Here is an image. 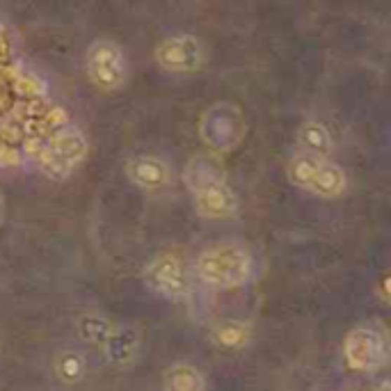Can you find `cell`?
<instances>
[{"label":"cell","instance_id":"cell-15","mask_svg":"<svg viewBox=\"0 0 391 391\" xmlns=\"http://www.w3.org/2000/svg\"><path fill=\"white\" fill-rule=\"evenodd\" d=\"M206 378L190 362H174L163 373V391H204Z\"/></svg>","mask_w":391,"mask_h":391},{"label":"cell","instance_id":"cell-18","mask_svg":"<svg viewBox=\"0 0 391 391\" xmlns=\"http://www.w3.org/2000/svg\"><path fill=\"white\" fill-rule=\"evenodd\" d=\"M323 158L321 156H314V154H307V151H296V154L291 156V161L286 165V176L289 181L296 185V188L305 190L311 176L316 174L318 165H321Z\"/></svg>","mask_w":391,"mask_h":391},{"label":"cell","instance_id":"cell-3","mask_svg":"<svg viewBox=\"0 0 391 391\" xmlns=\"http://www.w3.org/2000/svg\"><path fill=\"white\" fill-rule=\"evenodd\" d=\"M197 133L201 145L211 154L216 156L229 154V151H234L245 140L247 133L245 112L234 101H216L201 110Z\"/></svg>","mask_w":391,"mask_h":391},{"label":"cell","instance_id":"cell-19","mask_svg":"<svg viewBox=\"0 0 391 391\" xmlns=\"http://www.w3.org/2000/svg\"><path fill=\"white\" fill-rule=\"evenodd\" d=\"M5 218H7V204H5L3 192H0V227L5 225Z\"/></svg>","mask_w":391,"mask_h":391},{"label":"cell","instance_id":"cell-13","mask_svg":"<svg viewBox=\"0 0 391 391\" xmlns=\"http://www.w3.org/2000/svg\"><path fill=\"white\" fill-rule=\"evenodd\" d=\"M298 151H307V154H314L321 158H332L334 154L332 131L323 121H316V119L302 121L298 128Z\"/></svg>","mask_w":391,"mask_h":391},{"label":"cell","instance_id":"cell-7","mask_svg":"<svg viewBox=\"0 0 391 391\" xmlns=\"http://www.w3.org/2000/svg\"><path fill=\"white\" fill-rule=\"evenodd\" d=\"M206 46L197 34L190 32H179L170 34L156 44L154 48V62L167 74L176 76H188L197 74L206 67Z\"/></svg>","mask_w":391,"mask_h":391},{"label":"cell","instance_id":"cell-14","mask_svg":"<svg viewBox=\"0 0 391 391\" xmlns=\"http://www.w3.org/2000/svg\"><path fill=\"white\" fill-rule=\"evenodd\" d=\"M252 325L238 318H225L211 327V341L220 350H245L252 343Z\"/></svg>","mask_w":391,"mask_h":391},{"label":"cell","instance_id":"cell-1","mask_svg":"<svg viewBox=\"0 0 391 391\" xmlns=\"http://www.w3.org/2000/svg\"><path fill=\"white\" fill-rule=\"evenodd\" d=\"M192 272L208 289H241L254 277V256L241 243H216L197 254Z\"/></svg>","mask_w":391,"mask_h":391},{"label":"cell","instance_id":"cell-10","mask_svg":"<svg viewBox=\"0 0 391 391\" xmlns=\"http://www.w3.org/2000/svg\"><path fill=\"white\" fill-rule=\"evenodd\" d=\"M105 359L112 366L126 369L138 359L140 352V330L135 325H114V330L101 345Z\"/></svg>","mask_w":391,"mask_h":391},{"label":"cell","instance_id":"cell-11","mask_svg":"<svg viewBox=\"0 0 391 391\" xmlns=\"http://www.w3.org/2000/svg\"><path fill=\"white\" fill-rule=\"evenodd\" d=\"M348 185L350 179L343 167L339 163H334L332 158H323L305 190L321 199H339L348 192Z\"/></svg>","mask_w":391,"mask_h":391},{"label":"cell","instance_id":"cell-17","mask_svg":"<svg viewBox=\"0 0 391 391\" xmlns=\"http://www.w3.org/2000/svg\"><path fill=\"white\" fill-rule=\"evenodd\" d=\"M112 330H114V323L108 316L96 314V311H87V314H83L76 321V332L81 336V341L90 345H103Z\"/></svg>","mask_w":391,"mask_h":391},{"label":"cell","instance_id":"cell-5","mask_svg":"<svg viewBox=\"0 0 391 391\" xmlns=\"http://www.w3.org/2000/svg\"><path fill=\"white\" fill-rule=\"evenodd\" d=\"M147 289L158 298L170 302H183L192 293V279L185 261L174 252H161L142 270Z\"/></svg>","mask_w":391,"mask_h":391},{"label":"cell","instance_id":"cell-2","mask_svg":"<svg viewBox=\"0 0 391 391\" xmlns=\"http://www.w3.org/2000/svg\"><path fill=\"white\" fill-rule=\"evenodd\" d=\"M90 154L87 135L76 124H65L48 135V140L34 151L39 170L53 181H67L78 165L85 163Z\"/></svg>","mask_w":391,"mask_h":391},{"label":"cell","instance_id":"cell-9","mask_svg":"<svg viewBox=\"0 0 391 391\" xmlns=\"http://www.w3.org/2000/svg\"><path fill=\"white\" fill-rule=\"evenodd\" d=\"M194 213L201 220H234L241 211V199L234 192V188L225 181L208 183L204 188L190 192Z\"/></svg>","mask_w":391,"mask_h":391},{"label":"cell","instance_id":"cell-16","mask_svg":"<svg viewBox=\"0 0 391 391\" xmlns=\"http://www.w3.org/2000/svg\"><path fill=\"white\" fill-rule=\"evenodd\" d=\"M53 373H55L58 382L67 387L81 385L87 376V357L76 348L60 350L53 359Z\"/></svg>","mask_w":391,"mask_h":391},{"label":"cell","instance_id":"cell-8","mask_svg":"<svg viewBox=\"0 0 391 391\" xmlns=\"http://www.w3.org/2000/svg\"><path fill=\"white\" fill-rule=\"evenodd\" d=\"M124 174H126V179L133 188L145 194H151V197L165 194L174 185V170L165 158L156 154L131 156L126 165H124Z\"/></svg>","mask_w":391,"mask_h":391},{"label":"cell","instance_id":"cell-4","mask_svg":"<svg viewBox=\"0 0 391 391\" xmlns=\"http://www.w3.org/2000/svg\"><path fill=\"white\" fill-rule=\"evenodd\" d=\"M85 74L99 92H117L128 81L126 53L114 39H94L85 53Z\"/></svg>","mask_w":391,"mask_h":391},{"label":"cell","instance_id":"cell-6","mask_svg":"<svg viewBox=\"0 0 391 391\" xmlns=\"http://www.w3.org/2000/svg\"><path fill=\"white\" fill-rule=\"evenodd\" d=\"M343 362L354 373H378L389 359V345L385 334L373 325H357L343 336Z\"/></svg>","mask_w":391,"mask_h":391},{"label":"cell","instance_id":"cell-12","mask_svg":"<svg viewBox=\"0 0 391 391\" xmlns=\"http://www.w3.org/2000/svg\"><path fill=\"white\" fill-rule=\"evenodd\" d=\"M225 170H222V163L216 154L211 151H204V154H194L183 167V183L188 192H194L204 188L208 183L225 181Z\"/></svg>","mask_w":391,"mask_h":391}]
</instances>
